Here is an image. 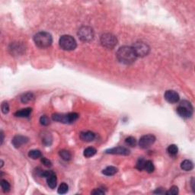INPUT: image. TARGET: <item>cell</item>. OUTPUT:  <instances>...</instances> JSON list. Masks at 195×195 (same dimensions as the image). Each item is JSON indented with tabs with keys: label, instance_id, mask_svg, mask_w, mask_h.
Listing matches in <instances>:
<instances>
[{
	"label": "cell",
	"instance_id": "d6986e66",
	"mask_svg": "<svg viewBox=\"0 0 195 195\" xmlns=\"http://www.w3.org/2000/svg\"><path fill=\"white\" fill-rule=\"evenodd\" d=\"M96 149H95L94 147H88L84 150L83 155H84V156L86 157V158H90V157L94 156L96 154Z\"/></svg>",
	"mask_w": 195,
	"mask_h": 195
},
{
	"label": "cell",
	"instance_id": "6da1fadb",
	"mask_svg": "<svg viewBox=\"0 0 195 195\" xmlns=\"http://www.w3.org/2000/svg\"><path fill=\"white\" fill-rule=\"evenodd\" d=\"M117 58L121 64L130 65L136 61L137 56L132 47L123 46L117 52Z\"/></svg>",
	"mask_w": 195,
	"mask_h": 195
},
{
	"label": "cell",
	"instance_id": "ffe728a7",
	"mask_svg": "<svg viewBox=\"0 0 195 195\" xmlns=\"http://www.w3.org/2000/svg\"><path fill=\"white\" fill-rule=\"evenodd\" d=\"M167 153H169L170 156H177V153H178V148L175 144L170 145L167 149Z\"/></svg>",
	"mask_w": 195,
	"mask_h": 195
},
{
	"label": "cell",
	"instance_id": "ba28073f",
	"mask_svg": "<svg viewBox=\"0 0 195 195\" xmlns=\"http://www.w3.org/2000/svg\"><path fill=\"white\" fill-rule=\"evenodd\" d=\"M78 36L82 41L89 42L94 38V31L90 27L83 26L78 31Z\"/></svg>",
	"mask_w": 195,
	"mask_h": 195
},
{
	"label": "cell",
	"instance_id": "f546056e",
	"mask_svg": "<svg viewBox=\"0 0 195 195\" xmlns=\"http://www.w3.org/2000/svg\"><path fill=\"white\" fill-rule=\"evenodd\" d=\"M1 108H2V111L3 114H6L9 113V105L7 102H3L1 106Z\"/></svg>",
	"mask_w": 195,
	"mask_h": 195
},
{
	"label": "cell",
	"instance_id": "44dd1931",
	"mask_svg": "<svg viewBox=\"0 0 195 195\" xmlns=\"http://www.w3.org/2000/svg\"><path fill=\"white\" fill-rule=\"evenodd\" d=\"M59 155L64 161H69L72 158V155L68 150H62L59 152Z\"/></svg>",
	"mask_w": 195,
	"mask_h": 195
},
{
	"label": "cell",
	"instance_id": "2e32d148",
	"mask_svg": "<svg viewBox=\"0 0 195 195\" xmlns=\"http://www.w3.org/2000/svg\"><path fill=\"white\" fill-rule=\"evenodd\" d=\"M181 169H183L184 171L190 172V171H191L194 168L193 162H192L191 160H188V159L184 160V161L181 163Z\"/></svg>",
	"mask_w": 195,
	"mask_h": 195
},
{
	"label": "cell",
	"instance_id": "8992f818",
	"mask_svg": "<svg viewBox=\"0 0 195 195\" xmlns=\"http://www.w3.org/2000/svg\"><path fill=\"white\" fill-rule=\"evenodd\" d=\"M101 44L107 49H112L118 44V39L116 36L110 33H106L101 36Z\"/></svg>",
	"mask_w": 195,
	"mask_h": 195
},
{
	"label": "cell",
	"instance_id": "4316f807",
	"mask_svg": "<svg viewBox=\"0 0 195 195\" xmlns=\"http://www.w3.org/2000/svg\"><path fill=\"white\" fill-rule=\"evenodd\" d=\"M125 142H126L127 145L131 146V147H134V146H135L137 143L136 138H134V137H127V139H125Z\"/></svg>",
	"mask_w": 195,
	"mask_h": 195
},
{
	"label": "cell",
	"instance_id": "4dcf8cb0",
	"mask_svg": "<svg viewBox=\"0 0 195 195\" xmlns=\"http://www.w3.org/2000/svg\"><path fill=\"white\" fill-rule=\"evenodd\" d=\"M41 163L44 165V166H46V167H51L52 166V162L47 158H43V157L41 158Z\"/></svg>",
	"mask_w": 195,
	"mask_h": 195
},
{
	"label": "cell",
	"instance_id": "5bb4252c",
	"mask_svg": "<svg viewBox=\"0 0 195 195\" xmlns=\"http://www.w3.org/2000/svg\"><path fill=\"white\" fill-rule=\"evenodd\" d=\"M32 109L31 107H27V108L21 109L20 111H18L15 112V115L17 118H28L31 114Z\"/></svg>",
	"mask_w": 195,
	"mask_h": 195
},
{
	"label": "cell",
	"instance_id": "484cf974",
	"mask_svg": "<svg viewBox=\"0 0 195 195\" xmlns=\"http://www.w3.org/2000/svg\"><path fill=\"white\" fill-rule=\"evenodd\" d=\"M68 189H69L68 185L64 182L62 183L61 185L59 186L58 194H66L67 191H68Z\"/></svg>",
	"mask_w": 195,
	"mask_h": 195
},
{
	"label": "cell",
	"instance_id": "836d02e7",
	"mask_svg": "<svg viewBox=\"0 0 195 195\" xmlns=\"http://www.w3.org/2000/svg\"><path fill=\"white\" fill-rule=\"evenodd\" d=\"M3 141H4V134L3 132L1 131V145H2Z\"/></svg>",
	"mask_w": 195,
	"mask_h": 195
},
{
	"label": "cell",
	"instance_id": "f1b7e54d",
	"mask_svg": "<svg viewBox=\"0 0 195 195\" xmlns=\"http://www.w3.org/2000/svg\"><path fill=\"white\" fill-rule=\"evenodd\" d=\"M166 194L169 195H176L178 194V188L177 186H172L168 191L165 192Z\"/></svg>",
	"mask_w": 195,
	"mask_h": 195
},
{
	"label": "cell",
	"instance_id": "277c9868",
	"mask_svg": "<svg viewBox=\"0 0 195 195\" xmlns=\"http://www.w3.org/2000/svg\"><path fill=\"white\" fill-rule=\"evenodd\" d=\"M59 44L60 47L66 51L74 50L77 46L76 40L70 35L61 36L59 40Z\"/></svg>",
	"mask_w": 195,
	"mask_h": 195
},
{
	"label": "cell",
	"instance_id": "8fae6325",
	"mask_svg": "<svg viewBox=\"0 0 195 195\" xmlns=\"http://www.w3.org/2000/svg\"><path fill=\"white\" fill-rule=\"evenodd\" d=\"M106 153L111 155H121V156H128L130 155V151L126 147L123 146H118L114 147L110 150H106Z\"/></svg>",
	"mask_w": 195,
	"mask_h": 195
},
{
	"label": "cell",
	"instance_id": "9a60e30c",
	"mask_svg": "<svg viewBox=\"0 0 195 195\" xmlns=\"http://www.w3.org/2000/svg\"><path fill=\"white\" fill-rule=\"evenodd\" d=\"M47 185L49 186V188H50L51 189H54L56 188V185H57V178H56V174L54 172L47 178Z\"/></svg>",
	"mask_w": 195,
	"mask_h": 195
},
{
	"label": "cell",
	"instance_id": "7402d4cb",
	"mask_svg": "<svg viewBox=\"0 0 195 195\" xmlns=\"http://www.w3.org/2000/svg\"><path fill=\"white\" fill-rule=\"evenodd\" d=\"M28 156L33 159H37V158H42V153L40 150H33L28 153Z\"/></svg>",
	"mask_w": 195,
	"mask_h": 195
},
{
	"label": "cell",
	"instance_id": "603a6c76",
	"mask_svg": "<svg viewBox=\"0 0 195 195\" xmlns=\"http://www.w3.org/2000/svg\"><path fill=\"white\" fill-rule=\"evenodd\" d=\"M144 170L148 173H152L154 172L155 167L152 161H150V160L146 161V163H145V166H144Z\"/></svg>",
	"mask_w": 195,
	"mask_h": 195
},
{
	"label": "cell",
	"instance_id": "4fadbf2b",
	"mask_svg": "<svg viewBox=\"0 0 195 195\" xmlns=\"http://www.w3.org/2000/svg\"><path fill=\"white\" fill-rule=\"evenodd\" d=\"M80 139L85 142H91L95 138V134L91 131H83L79 134Z\"/></svg>",
	"mask_w": 195,
	"mask_h": 195
},
{
	"label": "cell",
	"instance_id": "7c38bea8",
	"mask_svg": "<svg viewBox=\"0 0 195 195\" xmlns=\"http://www.w3.org/2000/svg\"><path fill=\"white\" fill-rule=\"evenodd\" d=\"M28 142V137L21 135L15 136V137L12 139V141L13 146H14L15 148L21 147L22 145L26 144Z\"/></svg>",
	"mask_w": 195,
	"mask_h": 195
},
{
	"label": "cell",
	"instance_id": "d4e9b609",
	"mask_svg": "<svg viewBox=\"0 0 195 195\" xmlns=\"http://www.w3.org/2000/svg\"><path fill=\"white\" fill-rule=\"evenodd\" d=\"M146 161L143 158H139L138 159V161L137 162V165H136V168L139 171H142L144 170V166L145 163H146Z\"/></svg>",
	"mask_w": 195,
	"mask_h": 195
},
{
	"label": "cell",
	"instance_id": "1f68e13d",
	"mask_svg": "<svg viewBox=\"0 0 195 195\" xmlns=\"http://www.w3.org/2000/svg\"><path fill=\"white\" fill-rule=\"evenodd\" d=\"M91 194L95 195H102L104 194V191H102V189H100V188H96V189H94V190L91 192Z\"/></svg>",
	"mask_w": 195,
	"mask_h": 195
},
{
	"label": "cell",
	"instance_id": "7a4b0ae2",
	"mask_svg": "<svg viewBox=\"0 0 195 195\" xmlns=\"http://www.w3.org/2000/svg\"><path fill=\"white\" fill-rule=\"evenodd\" d=\"M34 41L40 48H47L53 43V37L48 32H38L34 36Z\"/></svg>",
	"mask_w": 195,
	"mask_h": 195
},
{
	"label": "cell",
	"instance_id": "e0dca14e",
	"mask_svg": "<svg viewBox=\"0 0 195 195\" xmlns=\"http://www.w3.org/2000/svg\"><path fill=\"white\" fill-rule=\"evenodd\" d=\"M118 169L114 166H108V167H107L102 171V174L107 176H111L116 174L118 172Z\"/></svg>",
	"mask_w": 195,
	"mask_h": 195
},
{
	"label": "cell",
	"instance_id": "5b68a950",
	"mask_svg": "<svg viewBox=\"0 0 195 195\" xmlns=\"http://www.w3.org/2000/svg\"><path fill=\"white\" fill-rule=\"evenodd\" d=\"M53 121L63 123H73L79 118L77 113H69V114H53L52 116Z\"/></svg>",
	"mask_w": 195,
	"mask_h": 195
},
{
	"label": "cell",
	"instance_id": "d6a6232c",
	"mask_svg": "<svg viewBox=\"0 0 195 195\" xmlns=\"http://www.w3.org/2000/svg\"><path fill=\"white\" fill-rule=\"evenodd\" d=\"M155 194H165V191H162V188H157L156 191H154Z\"/></svg>",
	"mask_w": 195,
	"mask_h": 195
},
{
	"label": "cell",
	"instance_id": "52a82bcc",
	"mask_svg": "<svg viewBox=\"0 0 195 195\" xmlns=\"http://www.w3.org/2000/svg\"><path fill=\"white\" fill-rule=\"evenodd\" d=\"M132 47L134 49L137 57L138 56L143 57V56H147L150 50V48L148 46V44L144 42H141V41L140 42H136Z\"/></svg>",
	"mask_w": 195,
	"mask_h": 195
},
{
	"label": "cell",
	"instance_id": "3957f363",
	"mask_svg": "<svg viewBox=\"0 0 195 195\" xmlns=\"http://www.w3.org/2000/svg\"><path fill=\"white\" fill-rule=\"evenodd\" d=\"M194 111L193 106L190 102L187 100L181 101L179 105L177 107V113L181 118H189L192 116Z\"/></svg>",
	"mask_w": 195,
	"mask_h": 195
},
{
	"label": "cell",
	"instance_id": "cb8c5ba5",
	"mask_svg": "<svg viewBox=\"0 0 195 195\" xmlns=\"http://www.w3.org/2000/svg\"><path fill=\"white\" fill-rule=\"evenodd\" d=\"M1 187H2V190L4 193H7L10 191V184L6 180H1Z\"/></svg>",
	"mask_w": 195,
	"mask_h": 195
},
{
	"label": "cell",
	"instance_id": "9c48e42d",
	"mask_svg": "<svg viewBox=\"0 0 195 195\" xmlns=\"http://www.w3.org/2000/svg\"><path fill=\"white\" fill-rule=\"evenodd\" d=\"M156 142V137L153 134H147L142 136L139 139V146L142 149H147L150 147Z\"/></svg>",
	"mask_w": 195,
	"mask_h": 195
},
{
	"label": "cell",
	"instance_id": "30bf717a",
	"mask_svg": "<svg viewBox=\"0 0 195 195\" xmlns=\"http://www.w3.org/2000/svg\"><path fill=\"white\" fill-rule=\"evenodd\" d=\"M165 99L170 104H175L177 103L180 99L179 95L174 90H168L165 93Z\"/></svg>",
	"mask_w": 195,
	"mask_h": 195
},
{
	"label": "cell",
	"instance_id": "83f0119b",
	"mask_svg": "<svg viewBox=\"0 0 195 195\" xmlns=\"http://www.w3.org/2000/svg\"><path fill=\"white\" fill-rule=\"evenodd\" d=\"M40 123L43 126H48L50 123V119L48 117L44 115V116H41V118H40Z\"/></svg>",
	"mask_w": 195,
	"mask_h": 195
},
{
	"label": "cell",
	"instance_id": "e575fe53",
	"mask_svg": "<svg viewBox=\"0 0 195 195\" xmlns=\"http://www.w3.org/2000/svg\"><path fill=\"white\" fill-rule=\"evenodd\" d=\"M191 187H192V190H193V191L194 192V178H192L191 180Z\"/></svg>",
	"mask_w": 195,
	"mask_h": 195
},
{
	"label": "cell",
	"instance_id": "ac0fdd59",
	"mask_svg": "<svg viewBox=\"0 0 195 195\" xmlns=\"http://www.w3.org/2000/svg\"><path fill=\"white\" fill-rule=\"evenodd\" d=\"M34 99V95L31 92H28V93H25L21 97V101L22 103H28L29 102H31L33 99Z\"/></svg>",
	"mask_w": 195,
	"mask_h": 195
}]
</instances>
